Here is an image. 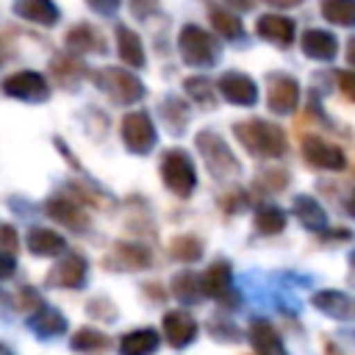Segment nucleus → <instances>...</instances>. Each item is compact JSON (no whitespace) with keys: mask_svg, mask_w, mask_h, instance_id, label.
Here are the masks:
<instances>
[{"mask_svg":"<svg viewBox=\"0 0 355 355\" xmlns=\"http://www.w3.org/2000/svg\"><path fill=\"white\" fill-rule=\"evenodd\" d=\"M3 92H6L8 97H17V100H33V103H42V100H47L50 86H47V80H44L39 72L25 69V72H14V75H8V78L3 80Z\"/></svg>","mask_w":355,"mask_h":355,"instance_id":"6e6552de","label":"nucleus"},{"mask_svg":"<svg viewBox=\"0 0 355 355\" xmlns=\"http://www.w3.org/2000/svg\"><path fill=\"white\" fill-rule=\"evenodd\" d=\"M227 3H230L236 11H247V8L252 6V0H227Z\"/></svg>","mask_w":355,"mask_h":355,"instance_id":"c03bdc74","label":"nucleus"},{"mask_svg":"<svg viewBox=\"0 0 355 355\" xmlns=\"http://www.w3.org/2000/svg\"><path fill=\"white\" fill-rule=\"evenodd\" d=\"M352 263H355V252H352Z\"/></svg>","mask_w":355,"mask_h":355,"instance_id":"3c124183","label":"nucleus"},{"mask_svg":"<svg viewBox=\"0 0 355 355\" xmlns=\"http://www.w3.org/2000/svg\"><path fill=\"white\" fill-rule=\"evenodd\" d=\"M286 227V214L275 205H261L255 211V230L263 233V236H275Z\"/></svg>","mask_w":355,"mask_h":355,"instance_id":"2f4dec72","label":"nucleus"},{"mask_svg":"<svg viewBox=\"0 0 355 355\" xmlns=\"http://www.w3.org/2000/svg\"><path fill=\"white\" fill-rule=\"evenodd\" d=\"M116 50H119V58L128 64V67H144V47H141V39L125 28V25H116Z\"/></svg>","mask_w":355,"mask_h":355,"instance_id":"b1692460","label":"nucleus"},{"mask_svg":"<svg viewBox=\"0 0 355 355\" xmlns=\"http://www.w3.org/2000/svg\"><path fill=\"white\" fill-rule=\"evenodd\" d=\"M14 11L28 19V22H36V25H55L58 22V6L53 0H17L14 3Z\"/></svg>","mask_w":355,"mask_h":355,"instance_id":"aec40b11","label":"nucleus"},{"mask_svg":"<svg viewBox=\"0 0 355 355\" xmlns=\"http://www.w3.org/2000/svg\"><path fill=\"white\" fill-rule=\"evenodd\" d=\"M105 266L108 269H125V272H139L144 266H150V252L141 244H130V241H119L111 247V252L105 255Z\"/></svg>","mask_w":355,"mask_h":355,"instance_id":"2eb2a0df","label":"nucleus"},{"mask_svg":"<svg viewBox=\"0 0 355 355\" xmlns=\"http://www.w3.org/2000/svg\"><path fill=\"white\" fill-rule=\"evenodd\" d=\"M86 258L78 255V252H69L64 255L47 275V283L50 286H58V288H78L86 283Z\"/></svg>","mask_w":355,"mask_h":355,"instance_id":"9b49d317","label":"nucleus"},{"mask_svg":"<svg viewBox=\"0 0 355 355\" xmlns=\"http://www.w3.org/2000/svg\"><path fill=\"white\" fill-rule=\"evenodd\" d=\"M302 155L311 166H319V169H344L347 166V158H344V150L336 147L333 141H324V139H316V136H305L302 139Z\"/></svg>","mask_w":355,"mask_h":355,"instance_id":"1a4fd4ad","label":"nucleus"},{"mask_svg":"<svg viewBox=\"0 0 355 355\" xmlns=\"http://www.w3.org/2000/svg\"><path fill=\"white\" fill-rule=\"evenodd\" d=\"M94 83H97L114 103H122V105L139 103V100L144 97L141 80H139L133 72L122 69V67H103V69L94 75Z\"/></svg>","mask_w":355,"mask_h":355,"instance_id":"39448f33","label":"nucleus"},{"mask_svg":"<svg viewBox=\"0 0 355 355\" xmlns=\"http://www.w3.org/2000/svg\"><path fill=\"white\" fill-rule=\"evenodd\" d=\"M47 216L55 219L64 227H72V230H86L89 227V214L83 211V205H78L75 200H69L64 194L47 200Z\"/></svg>","mask_w":355,"mask_h":355,"instance_id":"4468645a","label":"nucleus"},{"mask_svg":"<svg viewBox=\"0 0 355 355\" xmlns=\"http://www.w3.org/2000/svg\"><path fill=\"white\" fill-rule=\"evenodd\" d=\"M0 302H6V305H11V297H8V294H3V291H0Z\"/></svg>","mask_w":355,"mask_h":355,"instance_id":"de8ad7c7","label":"nucleus"},{"mask_svg":"<svg viewBox=\"0 0 355 355\" xmlns=\"http://www.w3.org/2000/svg\"><path fill=\"white\" fill-rule=\"evenodd\" d=\"M183 89L189 92V97L191 100H197V103H214V86H211V80L208 78H202V75H194V78H186V83H183Z\"/></svg>","mask_w":355,"mask_h":355,"instance_id":"f704fd0d","label":"nucleus"},{"mask_svg":"<svg viewBox=\"0 0 355 355\" xmlns=\"http://www.w3.org/2000/svg\"><path fill=\"white\" fill-rule=\"evenodd\" d=\"M161 327H164L166 344H169V347H178V349L186 347V344H191V341L197 338V322H194V316L186 313V311H169V313L164 316Z\"/></svg>","mask_w":355,"mask_h":355,"instance_id":"f8f14e48","label":"nucleus"},{"mask_svg":"<svg viewBox=\"0 0 355 355\" xmlns=\"http://www.w3.org/2000/svg\"><path fill=\"white\" fill-rule=\"evenodd\" d=\"M0 355H14V352H11V349H8L6 344H0Z\"/></svg>","mask_w":355,"mask_h":355,"instance_id":"09e8293b","label":"nucleus"},{"mask_svg":"<svg viewBox=\"0 0 355 355\" xmlns=\"http://www.w3.org/2000/svg\"><path fill=\"white\" fill-rule=\"evenodd\" d=\"M67 47L78 55V53H103L105 50V42H103V36L92 28V25H75V28H69V33H67Z\"/></svg>","mask_w":355,"mask_h":355,"instance_id":"5701e85b","label":"nucleus"},{"mask_svg":"<svg viewBox=\"0 0 355 355\" xmlns=\"http://www.w3.org/2000/svg\"><path fill=\"white\" fill-rule=\"evenodd\" d=\"M197 150L202 155V161L208 164V172L219 180H227L239 172V161L233 155V150L222 141V136H216L214 130H200L197 133Z\"/></svg>","mask_w":355,"mask_h":355,"instance_id":"f03ea898","label":"nucleus"},{"mask_svg":"<svg viewBox=\"0 0 355 355\" xmlns=\"http://www.w3.org/2000/svg\"><path fill=\"white\" fill-rule=\"evenodd\" d=\"M119 3H122V0H86V6L94 8L97 14H114V11L119 8Z\"/></svg>","mask_w":355,"mask_h":355,"instance_id":"79ce46f5","label":"nucleus"},{"mask_svg":"<svg viewBox=\"0 0 355 355\" xmlns=\"http://www.w3.org/2000/svg\"><path fill=\"white\" fill-rule=\"evenodd\" d=\"M300 47L308 58H316V61H330L336 58L338 53V39L330 33V31H319V28H311L302 33L300 39Z\"/></svg>","mask_w":355,"mask_h":355,"instance_id":"f3484780","label":"nucleus"},{"mask_svg":"<svg viewBox=\"0 0 355 355\" xmlns=\"http://www.w3.org/2000/svg\"><path fill=\"white\" fill-rule=\"evenodd\" d=\"M161 116H164V122L169 125L172 133H183V128L189 122V105L183 100H178V97H169L161 105Z\"/></svg>","mask_w":355,"mask_h":355,"instance_id":"473e14b6","label":"nucleus"},{"mask_svg":"<svg viewBox=\"0 0 355 355\" xmlns=\"http://www.w3.org/2000/svg\"><path fill=\"white\" fill-rule=\"evenodd\" d=\"M6 58H8V53H6V47H0V64H3Z\"/></svg>","mask_w":355,"mask_h":355,"instance_id":"8fccbe9b","label":"nucleus"},{"mask_svg":"<svg viewBox=\"0 0 355 355\" xmlns=\"http://www.w3.org/2000/svg\"><path fill=\"white\" fill-rule=\"evenodd\" d=\"M236 139L244 144L247 153L258 158H280L286 153V133L266 119H244L233 128Z\"/></svg>","mask_w":355,"mask_h":355,"instance_id":"f257e3e1","label":"nucleus"},{"mask_svg":"<svg viewBox=\"0 0 355 355\" xmlns=\"http://www.w3.org/2000/svg\"><path fill=\"white\" fill-rule=\"evenodd\" d=\"M172 294L180 300V302H200L202 294V280L200 275H191V272H178L172 277Z\"/></svg>","mask_w":355,"mask_h":355,"instance_id":"cd10ccee","label":"nucleus"},{"mask_svg":"<svg viewBox=\"0 0 355 355\" xmlns=\"http://www.w3.org/2000/svg\"><path fill=\"white\" fill-rule=\"evenodd\" d=\"M25 244H28V250L33 255H42V258H53V255H58L67 247L64 236L55 233V230H47V227H31Z\"/></svg>","mask_w":355,"mask_h":355,"instance_id":"412c9836","label":"nucleus"},{"mask_svg":"<svg viewBox=\"0 0 355 355\" xmlns=\"http://www.w3.org/2000/svg\"><path fill=\"white\" fill-rule=\"evenodd\" d=\"M92 316H100V322H111L116 316V308L108 302V300H92L89 308H86Z\"/></svg>","mask_w":355,"mask_h":355,"instance_id":"4c0bfd02","label":"nucleus"},{"mask_svg":"<svg viewBox=\"0 0 355 355\" xmlns=\"http://www.w3.org/2000/svg\"><path fill=\"white\" fill-rule=\"evenodd\" d=\"M202 294L222 302V305H236L239 302V294L233 291V272H230V263L227 261H214L202 275Z\"/></svg>","mask_w":355,"mask_h":355,"instance_id":"0eeeda50","label":"nucleus"},{"mask_svg":"<svg viewBox=\"0 0 355 355\" xmlns=\"http://www.w3.org/2000/svg\"><path fill=\"white\" fill-rule=\"evenodd\" d=\"M161 8V3L158 0H130V11L136 14V17H150V14H155Z\"/></svg>","mask_w":355,"mask_h":355,"instance_id":"ea45409f","label":"nucleus"},{"mask_svg":"<svg viewBox=\"0 0 355 355\" xmlns=\"http://www.w3.org/2000/svg\"><path fill=\"white\" fill-rule=\"evenodd\" d=\"M178 50H180L183 61L191 64V67H208V64H214L219 58L216 39L208 31H202L200 25H183L180 28Z\"/></svg>","mask_w":355,"mask_h":355,"instance_id":"20e7f679","label":"nucleus"},{"mask_svg":"<svg viewBox=\"0 0 355 355\" xmlns=\"http://www.w3.org/2000/svg\"><path fill=\"white\" fill-rule=\"evenodd\" d=\"M44 302H42V294L36 291V288H31V286H22L19 291H17V297H14V308L17 311H25V313H31V311H39Z\"/></svg>","mask_w":355,"mask_h":355,"instance_id":"c9c22d12","label":"nucleus"},{"mask_svg":"<svg viewBox=\"0 0 355 355\" xmlns=\"http://www.w3.org/2000/svg\"><path fill=\"white\" fill-rule=\"evenodd\" d=\"M313 305H316L322 313L336 316V319H344V316H349V313L355 311L352 300H349L347 294H341V291H319V294L313 297Z\"/></svg>","mask_w":355,"mask_h":355,"instance_id":"393cba45","label":"nucleus"},{"mask_svg":"<svg viewBox=\"0 0 355 355\" xmlns=\"http://www.w3.org/2000/svg\"><path fill=\"white\" fill-rule=\"evenodd\" d=\"M322 17L333 25L352 28L355 25V0H322Z\"/></svg>","mask_w":355,"mask_h":355,"instance_id":"c756f323","label":"nucleus"},{"mask_svg":"<svg viewBox=\"0 0 355 355\" xmlns=\"http://www.w3.org/2000/svg\"><path fill=\"white\" fill-rule=\"evenodd\" d=\"M108 347V336L94 330V327H80L75 336H72V349L75 352H83V355H103Z\"/></svg>","mask_w":355,"mask_h":355,"instance_id":"bb28decb","label":"nucleus"},{"mask_svg":"<svg viewBox=\"0 0 355 355\" xmlns=\"http://www.w3.org/2000/svg\"><path fill=\"white\" fill-rule=\"evenodd\" d=\"M161 180L166 183V189L178 197H189L197 186V172L194 164L189 158V153L183 150H166L161 155Z\"/></svg>","mask_w":355,"mask_h":355,"instance_id":"7ed1b4c3","label":"nucleus"},{"mask_svg":"<svg viewBox=\"0 0 355 355\" xmlns=\"http://www.w3.org/2000/svg\"><path fill=\"white\" fill-rule=\"evenodd\" d=\"M347 211H349V216H355V191H352V197L347 200Z\"/></svg>","mask_w":355,"mask_h":355,"instance_id":"49530a36","label":"nucleus"},{"mask_svg":"<svg viewBox=\"0 0 355 355\" xmlns=\"http://www.w3.org/2000/svg\"><path fill=\"white\" fill-rule=\"evenodd\" d=\"M119 136L125 141V147L130 153H150L153 144H155V125L150 122V116L144 111H130L128 116H122V125H119Z\"/></svg>","mask_w":355,"mask_h":355,"instance_id":"423d86ee","label":"nucleus"},{"mask_svg":"<svg viewBox=\"0 0 355 355\" xmlns=\"http://www.w3.org/2000/svg\"><path fill=\"white\" fill-rule=\"evenodd\" d=\"M250 344H252L255 355H288L283 347V338L266 319H255L250 324Z\"/></svg>","mask_w":355,"mask_h":355,"instance_id":"a211bd4d","label":"nucleus"},{"mask_svg":"<svg viewBox=\"0 0 355 355\" xmlns=\"http://www.w3.org/2000/svg\"><path fill=\"white\" fill-rule=\"evenodd\" d=\"M28 324H31V330H33L36 336H42V338H53V336H61V333L67 330L64 313H58V311L50 308V305H42L39 311H33Z\"/></svg>","mask_w":355,"mask_h":355,"instance_id":"4be33fe9","label":"nucleus"},{"mask_svg":"<svg viewBox=\"0 0 355 355\" xmlns=\"http://www.w3.org/2000/svg\"><path fill=\"white\" fill-rule=\"evenodd\" d=\"M261 186H263L266 191H283V189L288 186V172L272 169V172H266V175L261 178Z\"/></svg>","mask_w":355,"mask_h":355,"instance_id":"e433bc0d","label":"nucleus"},{"mask_svg":"<svg viewBox=\"0 0 355 355\" xmlns=\"http://www.w3.org/2000/svg\"><path fill=\"white\" fill-rule=\"evenodd\" d=\"M294 214H297V219H300L305 227H311V230H322V227H324V211H322V205H319L313 197H308V194H302V197L294 200Z\"/></svg>","mask_w":355,"mask_h":355,"instance_id":"c85d7f7f","label":"nucleus"},{"mask_svg":"<svg viewBox=\"0 0 355 355\" xmlns=\"http://www.w3.org/2000/svg\"><path fill=\"white\" fill-rule=\"evenodd\" d=\"M50 69H53V75H55L64 86H69L72 80H78V75H80V72H86L83 61H80L78 55H69V53L55 55V58L50 61Z\"/></svg>","mask_w":355,"mask_h":355,"instance_id":"7c9ffc66","label":"nucleus"},{"mask_svg":"<svg viewBox=\"0 0 355 355\" xmlns=\"http://www.w3.org/2000/svg\"><path fill=\"white\" fill-rule=\"evenodd\" d=\"M208 19H211V28L219 33V36H225V39H239L241 36V19L233 14V11H227V8H219V6H211L208 8Z\"/></svg>","mask_w":355,"mask_h":355,"instance_id":"a878e982","label":"nucleus"},{"mask_svg":"<svg viewBox=\"0 0 355 355\" xmlns=\"http://www.w3.org/2000/svg\"><path fill=\"white\" fill-rule=\"evenodd\" d=\"M336 83H338L341 94H344L349 103H355V72H344V69H338V72H336Z\"/></svg>","mask_w":355,"mask_h":355,"instance_id":"58836bf2","label":"nucleus"},{"mask_svg":"<svg viewBox=\"0 0 355 355\" xmlns=\"http://www.w3.org/2000/svg\"><path fill=\"white\" fill-rule=\"evenodd\" d=\"M347 61L355 67V36L349 39V44H347Z\"/></svg>","mask_w":355,"mask_h":355,"instance_id":"a18cd8bd","label":"nucleus"},{"mask_svg":"<svg viewBox=\"0 0 355 355\" xmlns=\"http://www.w3.org/2000/svg\"><path fill=\"white\" fill-rule=\"evenodd\" d=\"M17 269V261H14V252L8 250H0V280L11 277V272Z\"/></svg>","mask_w":355,"mask_h":355,"instance_id":"a19ab883","label":"nucleus"},{"mask_svg":"<svg viewBox=\"0 0 355 355\" xmlns=\"http://www.w3.org/2000/svg\"><path fill=\"white\" fill-rule=\"evenodd\" d=\"M169 252L178 258V261H197L200 255H202V241L197 239V236H178V239H172V244H169Z\"/></svg>","mask_w":355,"mask_h":355,"instance_id":"72a5a7b5","label":"nucleus"},{"mask_svg":"<svg viewBox=\"0 0 355 355\" xmlns=\"http://www.w3.org/2000/svg\"><path fill=\"white\" fill-rule=\"evenodd\" d=\"M266 105H269L275 114H291V111L300 105V86H297V80H291L288 75H275V78H269Z\"/></svg>","mask_w":355,"mask_h":355,"instance_id":"9d476101","label":"nucleus"},{"mask_svg":"<svg viewBox=\"0 0 355 355\" xmlns=\"http://www.w3.org/2000/svg\"><path fill=\"white\" fill-rule=\"evenodd\" d=\"M158 344H161V338L153 327H139L119 338V355H153L158 349Z\"/></svg>","mask_w":355,"mask_h":355,"instance_id":"6ab92c4d","label":"nucleus"},{"mask_svg":"<svg viewBox=\"0 0 355 355\" xmlns=\"http://www.w3.org/2000/svg\"><path fill=\"white\" fill-rule=\"evenodd\" d=\"M258 36L272 42V44L288 47L294 42V36H297V25L283 14H263L258 19Z\"/></svg>","mask_w":355,"mask_h":355,"instance_id":"dca6fc26","label":"nucleus"},{"mask_svg":"<svg viewBox=\"0 0 355 355\" xmlns=\"http://www.w3.org/2000/svg\"><path fill=\"white\" fill-rule=\"evenodd\" d=\"M269 6H277V8H291V6H297V3H302V0H266Z\"/></svg>","mask_w":355,"mask_h":355,"instance_id":"37998d69","label":"nucleus"},{"mask_svg":"<svg viewBox=\"0 0 355 355\" xmlns=\"http://www.w3.org/2000/svg\"><path fill=\"white\" fill-rule=\"evenodd\" d=\"M216 86H219L222 97H225L227 103H233V105H252V103L258 100V86H255V80H250V78L241 75V72H225Z\"/></svg>","mask_w":355,"mask_h":355,"instance_id":"ddd939ff","label":"nucleus"}]
</instances>
